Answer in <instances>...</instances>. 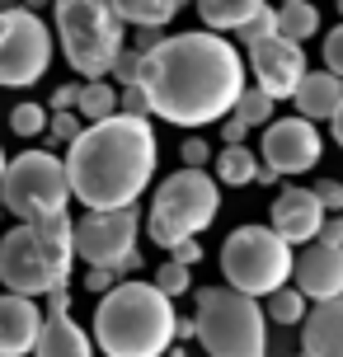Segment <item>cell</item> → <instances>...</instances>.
<instances>
[{
    "instance_id": "44",
    "label": "cell",
    "mask_w": 343,
    "mask_h": 357,
    "mask_svg": "<svg viewBox=\"0 0 343 357\" xmlns=\"http://www.w3.org/2000/svg\"><path fill=\"white\" fill-rule=\"evenodd\" d=\"M19 5H24V0H0V10H19Z\"/></svg>"
},
{
    "instance_id": "8",
    "label": "cell",
    "mask_w": 343,
    "mask_h": 357,
    "mask_svg": "<svg viewBox=\"0 0 343 357\" xmlns=\"http://www.w3.org/2000/svg\"><path fill=\"white\" fill-rule=\"evenodd\" d=\"M221 273H226V287L245 296H273L291 282L296 254L273 226H240L221 245Z\"/></svg>"
},
{
    "instance_id": "35",
    "label": "cell",
    "mask_w": 343,
    "mask_h": 357,
    "mask_svg": "<svg viewBox=\"0 0 343 357\" xmlns=\"http://www.w3.org/2000/svg\"><path fill=\"white\" fill-rule=\"evenodd\" d=\"M207 155H212V146L202 142V137H188V142H183V169H202Z\"/></svg>"
},
{
    "instance_id": "14",
    "label": "cell",
    "mask_w": 343,
    "mask_h": 357,
    "mask_svg": "<svg viewBox=\"0 0 343 357\" xmlns=\"http://www.w3.org/2000/svg\"><path fill=\"white\" fill-rule=\"evenodd\" d=\"M325 216L329 212L320 207L315 188H282L273 197V231L282 235L287 245H315Z\"/></svg>"
},
{
    "instance_id": "26",
    "label": "cell",
    "mask_w": 343,
    "mask_h": 357,
    "mask_svg": "<svg viewBox=\"0 0 343 357\" xmlns=\"http://www.w3.org/2000/svg\"><path fill=\"white\" fill-rule=\"evenodd\" d=\"M273 104H277V99H273V94H264V89L254 85V89H245V94H240V104H235V118H245L250 127H268V123H273Z\"/></svg>"
},
{
    "instance_id": "34",
    "label": "cell",
    "mask_w": 343,
    "mask_h": 357,
    "mask_svg": "<svg viewBox=\"0 0 343 357\" xmlns=\"http://www.w3.org/2000/svg\"><path fill=\"white\" fill-rule=\"evenodd\" d=\"M123 113H127V118H146V113H151V99H146L142 85H127L123 89Z\"/></svg>"
},
{
    "instance_id": "42",
    "label": "cell",
    "mask_w": 343,
    "mask_h": 357,
    "mask_svg": "<svg viewBox=\"0 0 343 357\" xmlns=\"http://www.w3.org/2000/svg\"><path fill=\"white\" fill-rule=\"evenodd\" d=\"M155 43H160V29H142V33H137V47H142V52H151Z\"/></svg>"
},
{
    "instance_id": "3",
    "label": "cell",
    "mask_w": 343,
    "mask_h": 357,
    "mask_svg": "<svg viewBox=\"0 0 343 357\" xmlns=\"http://www.w3.org/2000/svg\"><path fill=\"white\" fill-rule=\"evenodd\" d=\"M90 334L104 357H165L179 339L174 296H165L155 282H118L104 291Z\"/></svg>"
},
{
    "instance_id": "20",
    "label": "cell",
    "mask_w": 343,
    "mask_h": 357,
    "mask_svg": "<svg viewBox=\"0 0 343 357\" xmlns=\"http://www.w3.org/2000/svg\"><path fill=\"white\" fill-rule=\"evenodd\" d=\"M198 5V15L207 29H217V33H226V29H250L254 19L268 10V0H193Z\"/></svg>"
},
{
    "instance_id": "39",
    "label": "cell",
    "mask_w": 343,
    "mask_h": 357,
    "mask_svg": "<svg viewBox=\"0 0 343 357\" xmlns=\"http://www.w3.org/2000/svg\"><path fill=\"white\" fill-rule=\"evenodd\" d=\"M320 240H325V245H339V250H343V212L325 216V226H320Z\"/></svg>"
},
{
    "instance_id": "21",
    "label": "cell",
    "mask_w": 343,
    "mask_h": 357,
    "mask_svg": "<svg viewBox=\"0 0 343 357\" xmlns=\"http://www.w3.org/2000/svg\"><path fill=\"white\" fill-rule=\"evenodd\" d=\"M113 5H118V15H123L127 24H137V29H165L188 0H113Z\"/></svg>"
},
{
    "instance_id": "47",
    "label": "cell",
    "mask_w": 343,
    "mask_h": 357,
    "mask_svg": "<svg viewBox=\"0 0 343 357\" xmlns=\"http://www.w3.org/2000/svg\"><path fill=\"white\" fill-rule=\"evenodd\" d=\"M174 357H183V353H174Z\"/></svg>"
},
{
    "instance_id": "5",
    "label": "cell",
    "mask_w": 343,
    "mask_h": 357,
    "mask_svg": "<svg viewBox=\"0 0 343 357\" xmlns=\"http://www.w3.org/2000/svg\"><path fill=\"white\" fill-rule=\"evenodd\" d=\"M56 38L66 66L80 71V80H109L118 56L127 52V19L113 0H52Z\"/></svg>"
},
{
    "instance_id": "11",
    "label": "cell",
    "mask_w": 343,
    "mask_h": 357,
    "mask_svg": "<svg viewBox=\"0 0 343 357\" xmlns=\"http://www.w3.org/2000/svg\"><path fill=\"white\" fill-rule=\"evenodd\" d=\"M137 231H142V212L137 207H123V212H85L75 221V254L90 268L132 273L137 268Z\"/></svg>"
},
{
    "instance_id": "36",
    "label": "cell",
    "mask_w": 343,
    "mask_h": 357,
    "mask_svg": "<svg viewBox=\"0 0 343 357\" xmlns=\"http://www.w3.org/2000/svg\"><path fill=\"white\" fill-rule=\"evenodd\" d=\"M245 137H250V123H245V118H221V142L226 146H245Z\"/></svg>"
},
{
    "instance_id": "38",
    "label": "cell",
    "mask_w": 343,
    "mask_h": 357,
    "mask_svg": "<svg viewBox=\"0 0 343 357\" xmlns=\"http://www.w3.org/2000/svg\"><path fill=\"white\" fill-rule=\"evenodd\" d=\"M85 287H90V291H113V287H118V273H113V268H90V273H85Z\"/></svg>"
},
{
    "instance_id": "31",
    "label": "cell",
    "mask_w": 343,
    "mask_h": 357,
    "mask_svg": "<svg viewBox=\"0 0 343 357\" xmlns=\"http://www.w3.org/2000/svg\"><path fill=\"white\" fill-rule=\"evenodd\" d=\"M315 197H320V207H325L329 216L343 212V183L339 178H320V183H315Z\"/></svg>"
},
{
    "instance_id": "9",
    "label": "cell",
    "mask_w": 343,
    "mask_h": 357,
    "mask_svg": "<svg viewBox=\"0 0 343 357\" xmlns=\"http://www.w3.org/2000/svg\"><path fill=\"white\" fill-rule=\"evenodd\" d=\"M71 197H75L71 169H66V160H56L52 151H24V155H15L10 169H5V183H0V207L15 212L19 221L61 216Z\"/></svg>"
},
{
    "instance_id": "1",
    "label": "cell",
    "mask_w": 343,
    "mask_h": 357,
    "mask_svg": "<svg viewBox=\"0 0 343 357\" xmlns=\"http://www.w3.org/2000/svg\"><path fill=\"white\" fill-rule=\"evenodd\" d=\"M142 89L151 113L174 127H207L231 118L245 94V61L217 33L160 38L142 61Z\"/></svg>"
},
{
    "instance_id": "22",
    "label": "cell",
    "mask_w": 343,
    "mask_h": 357,
    "mask_svg": "<svg viewBox=\"0 0 343 357\" xmlns=\"http://www.w3.org/2000/svg\"><path fill=\"white\" fill-rule=\"evenodd\" d=\"M85 123H104V118H118L123 113V89H113L109 80H85V94H80V108H75Z\"/></svg>"
},
{
    "instance_id": "28",
    "label": "cell",
    "mask_w": 343,
    "mask_h": 357,
    "mask_svg": "<svg viewBox=\"0 0 343 357\" xmlns=\"http://www.w3.org/2000/svg\"><path fill=\"white\" fill-rule=\"evenodd\" d=\"M155 287H160L165 296H183V291H193V268L179 264V259H165L160 273H155Z\"/></svg>"
},
{
    "instance_id": "32",
    "label": "cell",
    "mask_w": 343,
    "mask_h": 357,
    "mask_svg": "<svg viewBox=\"0 0 343 357\" xmlns=\"http://www.w3.org/2000/svg\"><path fill=\"white\" fill-rule=\"evenodd\" d=\"M277 33V10H264V15L254 19L250 29H240V38H245V47H250V43H259V38H273Z\"/></svg>"
},
{
    "instance_id": "13",
    "label": "cell",
    "mask_w": 343,
    "mask_h": 357,
    "mask_svg": "<svg viewBox=\"0 0 343 357\" xmlns=\"http://www.w3.org/2000/svg\"><path fill=\"white\" fill-rule=\"evenodd\" d=\"M264 165L277 169V174H306L320 165L325 155V142L310 118H277V123L264 127Z\"/></svg>"
},
{
    "instance_id": "46",
    "label": "cell",
    "mask_w": 343,
    "mask_h": 357,
    "mask_svg": "<svg viewBox=\"0 0 343 357\" xmlns=\"http://www.w3.org/2000/svg\"><path fill=\"white\" fill-rule=\"evenodd\" d=\"M339 15H343V0H339Z\"/></svg>"
},
{
    "instance_id": "43",
    "label": "cell",
    "mask_w": 343,
    "mask_h": 357,
    "mask_svg": "<svg viewBox=\"0 0 343 357\" xmlns=\"http://www.w3.org/2000/svg\"><path fill=\"white\" fill-rule=\"evenodd\" d=\"M329 127H334V142L343 146V108H339V113H334V118H329Z\"/></svg>"
},
{
    "instance_id": "10",
    "label": "cell",
    "mask_w": 343,
    "mask_h": 357,
    "mask_svg": "<svg viewBox=\"0 0 343 357\" xmlns=\"http://www.w3.org/2000/svg\"><path fill=\"white\" fill-rule=\"evenodd\" d=\"M52 66V29L33 10H0V85L29 89Z\"/></svg>"
},
{
    "instance_id": "23",
    "label": "cell",
    "mask_w": 343,
    "mask_h": 357,
    "mask_svg": "<svg viewBox=\"0 0 343 357\" xmlns=\"http://www.w3.org/2000/svg\"><path fill=\"white\" fill-rule=\"evenodd\" d=\"M277 33L291 43H306L310 33H320V10L310 0H282L277 5Z\"/></svg>"
},
{
    "instance_id": "16",
    "label": "cell",
    "mask_w": 343,
    "mask_h": 357,
    "mask_svg": "<svg viewBox=\"0 0 343 357\" xmlns=\"http://www.w3.org/2000/svg\"><path fill=\"white\" fill-rule=\"evenodd\" d=\"M47 315L33 305V296L5 291L0 296V357H29L43 339Z\"/></svg>"
},
{
    "instance_id": "25",
    "label": "cell",
    "mask_w": 343,
    "mask_h": 357,
    "mask_svg": "<svg viewBox=\"0 0 343 357\" xmlns=\"http://www.w3.org/2000/svg\"><path fill=\"white\" fill-rule=\"evenodd\" d=\"M306 291L301 287H282L268 296V320L273 324H306Z\"/></svg>"
},
{
    "instance_id": "30",
    "label": "cell",
    "mask_w": 343,
    "mask_h": 357,
    "mask_svg": "<svg viewBox=\"0 0 343 357\" xmlns=\"http://www.w3.org/2000/svg\"><path fill=\"white\" fill-rule=\"evenodd\" d=\"M142 61H146V52L142 47H127L123 56H118V66H113V75H118V85H142Z\"/></svg>"
},
{
    "instance_id": "33",
    "label": "cell",
    "mask_w": 343,
    "mask_h": 357,
    "mask_svg": "<svg viewBox=\"0 0 343 357\" xmlns=\"http://www.w3.org/2000/svg\"><path fill=\"white\" fill-rule=\"evenodd\" d=\"M325 66L343 80V24H339V29H329V38H325Z\"/></svg>"
},
{
    "instance_id": "40",
    "label": "cell",
    "mask_w": 343,
    "mask_h": 357,
    "mask_svg": "<svg viewBox=\"0 0 343 357\" xmlns=\"http://www.w3.org/2000/svg\"><path fill=\"white\" fill-rule=\"evenodd\" d=\"M174 259H179V264H188V268L202 264V245H198V240H183L179 250H174Z\"/></svg>"
},
{
    "instance_id": "18",
    "label": "cell",
    "mask_w": 343,
    "mask_h": 357,
    "mask_svg": "<svg viewBox=\"0 0 343 357\" xmlns=\"http://www.w3.org/2000/svg\"><path fill=\"white\" fill-rule=\"evenodd\" d=\"M296 118H310V123H320V118H334L343 108V80L334 71H310L296 89Z\"/></svg>"
},
{
    "instance_id": "12",
    "label": "cell",
    "mask_w": 343,
    "mask_h": 357,
    "mask_svg": "<svg viewBox=\"0 0 343 357\" xmlns=\"http://www.w3.org/2000/svg\"><path fill=\"white\" fill-rule=\"evenodd\" d=\"M250 71H254V85L264 89V94H273V99H296L301 80L310 75L301 43H291L282 33L250 43Z\"/></svg>"
},
{
    "instance_id": "29",
    "label": "cell",
    "mask_w": 343,
    "mask_h": 357,
    "mask_svg": "<svg viewBox=\"0 0 343 357\" xmlns=\"http://www.w3.org/2000/svg\"><path fill=\"white\" fill-rule=\"evenodd\" d=\"M85 127L90 123H80V118H75L71 108H52V123H47V142L52 146H71V142H80V132H85Z\"/></svg>"
},
{
    "instance_id": "45",
    "label": "cell",
    "mask_w": 343,
    "mask_h": 357,
    "mask_svg": "<svg viewBox=\"0 0 343 357\" xmlns=\"http://www.w3.org/2000/svg\"><path fill=\"white\" fill-rule=\"evenodd\" d=\"M5 169H10V160H5V151H0V183H5Z\"/></svg>"
},
{
    "instance_id": "7",
    "label": "cell",
    "mask_w": 343,
    "mask_h": 357,
    "mask_svg": "<svg viewBox=\"0 0 343 357\" xmlns=\"http://www.w3.org/2000/svg\"><path fill=\"white\" fill-rule=\"evenodd\" d=\"M221 212V188L207 169H174L165 178L155 197H151V212H146V235L151 245L160 250H179L183 240H198Z\"/></svg>"
},
{
    "instance_id": "27",
    "label": "cell",
    "mask_w": 343,
    "mask_h": 357,
    "mask_svg": "<svg viewBox=\"0 0 343 357\" xmlns=\"http://www.w3.org/2000/svg\"><path fill=\"white\" fill-rule=\"evenodd\" d=\"M52 123V108L43 104H15L10 108V127H15V137H43Z\"/></svg>"
},
{
    "instance_id": "4",
    "label": "cell",
    "mask_w": 343,
    "mask_h": 357,
    "mask_svg": "<svg viewBox=\"0 0 343 357\" xmlns=\"http://www.w3.org/2000/svg\"><path fill=\"white\" fill-rule=\"evenodd\" d=\"M75 259V221L66 212L47 221H24L10 235H0V287L19 296H52L71 282Z\"/></svg>"
},
{
    "instance_id": "17",
    "label": "cell",
    "mask_w": 343,
    "mask_h": 357,
    "mask_svg": "<svg viewBox=\"0 0 343 357\" xmlns=\"http://www.w3.org/2000/svg\"><path fill=\"white\" fill-rule=\"evenodd\" d=\"M301 357H343V296L320 301L301 324Z\"/></svg>"
},
{
    "instance_id": "19",
    "label": "cell",
    "mask_w": 343,
    "mask_h": 357,
    "mask_svg": "<svg viewBox=\"0 0 343 357\" xmlns=\"http://www.w3.org/2000/svg\"><path fill=\"white\" fill-rule=\"evenodd\" d=\"M33 357H94V339L71 320V315H47Z\"/></svg>"
},
{
    "instance_id": "41",
    "label": "cell",
    "mask_w": 343,
    "mask_h": 357,
    "mask_svg": "<svg viewBox=\"0 0 343 357\" xmlns=\"http://www.w3.org/2000/svg\"><path fill=\"white\" fill-rule=\"evenodd\" d=\"M47 315H71V296H66V287L47 296Z\"/></svg>"
},
{
    "instance_id": "37",
    "label": "cell",
    "mask_w": 343,
    "mask_h": 357,
    "mask_svg": "<svg viewBox=\"0 0 343 357\" xmlns=\"http://www.w3.org/2000/svg\"><path fill=\"white\" fill-rule=\"evenodd\" d=\"M80 94H85V80H80V85H61L47 108H71V113H75V108H80Z\"/></svg>"
},
{
    "instance_id": "15",
    "label": "cell",
    "mask_w": 343,
    "mask_h": 357,
    "mask_svg": "<svg viewBox=\"0 0 343 357\" xmlns=\"http://www.w3.org/2000/svg\"><path fill=\"white\" fill-rule=\"evenodd\" d=\"M296 287L306 291V301H334L343 296V250L339 245H325V240H315L306 250L296 254Z\"/></svg>"
},
{
    "instance_id": "2",
    "label": "cell",
    "mask_w": 343,
    "mask_h": 357,
    "mask_svg": "<svg viewBox=\"0 0 343 357\" xmlns=\"http://www.w3.org/2000/svg\"><path fill=\"white\" fill-rule=\"evenodd\" d=\"M155 132L146 118H104L80 132V142L66 146L71 188L90 212H123L137 207L142 188L155 174Z\"/></svg>"
},
{
    "instance_id": "6",
    "label": "cell",
    "mask_w": 343,
    "mask_h": 357,
    "mask_svg": "<svg viewBox=\"0 0 343 357\" xmlns=\"http://www.w3.org/2000/svg\"><path fill=\"white\" fill-rule=\"evenodd\" d=\"M198 343L207 357H268V310L235 287H198Z\"/></svg>"
},
{
    "instance_id": "24",
    "label": "cell",
    "mask_w": 343,
    "mask_h": 357,
    "mask_svg": "<svg viewBox=\"0 0 343 357\" xmlns=\"http://www.w3.org/2000/svg\"><path fill=\"white\" fill-rule=\"evenodd\" d=\"M259 169H264V165L254 160L250 146H226V151L217 155V178L231 183V188H250V183H259Z\"/></svg>"
}]
</instances>
